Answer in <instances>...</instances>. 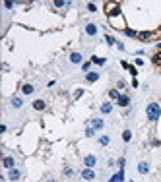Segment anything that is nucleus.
<instances>
[{"mask_svg": "<svg viewBox=\"0 0 161 182\" xmlns=\"http://www.w3.org/2000/svg\"><path fill=\"white\" fill-rule=\"evenodd\" d=\"M111 110H113V105H111V103H103L101 105V113L103 114H109Z\"/></svg>", "mask_w": 161, "mask_h": 182, "instance_id": "obj_17", "label": "nucleus"}, {"mask_svg": "<svg viewBox=\"0 0 161 182\" xmlns=\"http://www.w3.org/2000/svg\"><path fill=\"white\" fill-rule=\"evenodd\" d=\"M124 33H126L128 37H138V33H136L134 29H124Z\"/></svg>", "mask_w": 161, "mask_h": 182, "instance_id": "obj_25", "label": "nucleus"}, {"mask_svg": "<svg viewBox=\"0 0 161 182\" xmlns=\"http://www.w3.org/2000/svg\"><path fill=\"white\" fill-rule=\"evenodd\" d=\"M45 107H47V103H45L43 99H37V101L33 103V109L35 110H45Z\"/></svg>", "mask_w": 161, "mask_h": 182, "instance_id": "obj_12", "label": "nucleus"}, {"mask_svg": "<svg viewBox=\"0 0 161 182\" xmlns=\"http://www.w3.org/2000/svg\"><path fill=\"white\" fill-rule=\"evenodd\" d=\"M105 12L109 16V22L115 29H126V22H124V16H122V10H121V4L118 2H107L105 4Z\"/></svg>", "mask_w": 161, "mask_h": 182, "instance_id": "obj_1", "label": "nucleus"}, {"mask_svg": "<svg viewBox=\"0 0 161 182\" xmlns=\"http://www.w3.org/2000/svg\"><path fill=\"white\" fill-rule=\"evenodd\" d=\"M85 33H88V35H97V25L95 23H88V25H85Z\"/></svg>", "mask_w": 161, "mask_h": 182, "instance_id": "obj_10", "label": "nucleus"}, {"mask_svg": "<svg viewBox=\"0 0 161 182\" xmlns=\"http://www.w3.org/2000/svg\"><path fill=\"white\" fill-rule=\"evenodd\" d=\"M117 163H118V167H121V169H124V165H126V161H124V159H122V157H121V159H118V161H117Z\"/></svg>", "mask_w": 161, "mask_h": 182, "instance_id": "obj_30", "label": "nucleus"}, {"mask_svg": "<svg viewBox=\"0 0 161 182\" xmlns=\"http://www.w3.org/2000/svg\"><path fill=\"white\" fill-rule=\"evenodd\" d=\"M109 182H124V171L121 169V171H118L115 176H111V178H109Z\"/></svg>", "mask_w": 161, "mask_h": 182, "instance_id": "obj_8", "label": "nucleus"}, {"mask_svg": "<svg viewBox=\"0 0 161 182\" xmlns=\"http://www.w3.org/2000/svg\"><path fill=\"white\" fill-rule=\"evenodd\" d=\"M2 165H4V169H14L16 167V161H14V157H4V161H2Z\"/></svg>", "mask_w": 161, "mask_h": 182, "instance_id": "obj_7", "label": "nucleus"}, {"mask_svg": "<svg viewBox=\"0 0 161 182\" xmlns=\"http://www.w3.org/2000/svg\"><path fill=\"white\" fill-rule=\"evenodd\" d=\"M19 171L18 169H10V171H8V180H12V182H16V180H19Z\"/></svg>", "mask_w": 161, "mask_h": 182, "instance_id": "obj_6", "label": "nucleus"}, {"mask_svg": "<svg viewBox=\"0 0 161 182\" xmlns=\"http://www.w3.org/2000/svg\"><path fill=\"white\" fill-rule=\"evenodd\" d=\"M52 6H55V8H64V6H70V2H60V0H58V2H55Z\"/></svg>", "mask_w": 161, "mask_h": 182, "instance_id": "obj_24", "label": "nucleus"}, {"mask_svg": "<svg viewBox=\"0 0 161 182\" xmlns=\"http://www.w3.org/2000/svg\"><path fill=\"white\" fill-rule=\"evenodd\" d=\"M64 175H66V176H72L74 171H72V169H64Z\"/></svg>", "mask_w": 161, "mask_h": 182, "instance_id": "obj_32", "label": "nucleus"}, {"mask_svg": "<svg viewBox=\"0 0 161 182\" xmlns=\"http://www.w3.org/2000/svg\"><path fill=\"white\" fill-rule=\"evenodd\" d=\"M138 172H140V175H148V172H150V165H148L146 161L138 163Z\"/></svg>", "mask_w": 161, "mask_h": 182, "instance_id": "obj_9", "label": "nucleus"}, {"mask_svg": "<svg viewBox=\"0 0 161 182\" xmlns=\"http://www.w3.org/2000/svg\"><path fill=\"white\" fill-rule=\"evenodd\" d=\"M105 41H107V43H109V45H117V41H115V39H113V37H111V35H105Z\"/></svg>", "mask_w": 161, "mask_h": 182, "instance_id": "obj_26", "label": "nucleus"}, {"mask_svg": "<svg viewBox=\"0 0 161 182\" xmlns=\"http://www.w3.org/2000/svg\"><path fill=\"white\" fill-rule=\"evenodd\" d=\"M82 178H84V180H93V178H95L93 169H84V171H82Z\"/></svg>", "mask_w": 161, "mask_h": 182, "instance_id": "obj_5", "label": "nucleus"}, {"mask_svg": "<svg viewBox=\"0 0 161 182\" xmlns=\"http://www.w3.org/2000/svg\"><path fill=\"white\" fill-rule=\"evenodd\" d=\"M154 64H159V66H161V51L154 54Z\"/></svg>", "mask_w": 161, "mask_h": 182, "instance_id": "obj_23", "label": "nucleus"}, {"mask_svg": "<svg viewBox=\"0 0 161 182\" xmlns=\"http://www.w3.org/2000/svg\"><path fill=\"white\" fill-rule=\"evenodd\" d=\"M121 66H122V68H126V70L130 68V64H128V62H126V60H122V62H121Z\"/></svg>", "mask_w": 161, "mask_h": 182, "instance_id": "obj_34", "label": "nucleus"}, {"mask_svg": "<svg viewBox=\"0 0 161 182\" xmlns=\"http://www.w3.org/2000/svg\"><path fill=\"white\" fill-rule=\"evenodd\" d=\"M84 165H85V169H93V167L97 165V157H95V155H88V157L84 159Z\"/></svg>", "mask_w": 161, "mask_h": 182, "instance_id": "obj_4", "label": "nucleus"}, {"mask_svg": "<svg viewBox=\"0 0 161 182\" xmlns=\"http://www.w3.org/2000/svg\"><path fill=\"white\" fill-rule=\"evenodd\" d=\"M128 70H130V74H132V76H134V78H136V76H138V72H136V68H134V66H130V68H128Z\"/></svg>", "mask_w": 161, "mask_h": 182, "instance_id": "obj_33", "label": "nucleus"}, {"mask_svg": "<svg viewBox=\"0 0 161 182\" xmlns=\"http://www.w3.org/2000/svg\"><path fill=\"white\" fill-rule=\"evenodd\" d=\"M70 62H72V64H80L82 62V54L80 52H72V54H70Z\"/></svg>", "mask_w": 161, "mask_h": 182, "instance_id": "obj_15", "label": "nucleus"}, {"mask_svg": "<svg viewBox=\"0 0 161 182\" xmlns=\"http://www.w3.org/2000/svg\"><path fill=\"white\" fill-rule=\"evenodd\" d=\"M49 182H55V180H49Z\"/></svg>", "mask_w": 161, "mask_h": 182, "instance_id": "obj_35", "label": "nucleus"}, {"mask_svg": "<svg viewBox=\"0 0 161 182\" xmlns=\"http://www.w3.org/2000/svg\"><path fill=\"white\" fill-rule=\"evenodd\" d=\"M22 91H23V95H31L33 91H35V87H33L31 84H25V85L22 87Z\"/></svg>", "mask_w": 161, "mask_h": 182, "instance_id": "obj_18", "label": "nucleus"}, {"mask_svg": "<svg viewBox=\"0 0 161 182\" xmlns=\"http://www.w3.org/2000/svg\"><path fill=\"white\" fill-rule=\"evenodd\" d=\"M91 62H95V64H99V66H103L105 64V58H103V56H91Z\"/></svg>", "mask_w": 161, "mask_h": 182, "instance_id": "obj_20", "label": "nucleus"}, {"mask_svg": "<svg viewBox=\"0 0 161 182\" xmlns=\"http://www.w3.org/2000/svg\"><path fill=\"white\" fill-rule=\"evenodd\" d=\"M82 95H84V89H78V91H76V93H74V97H76V99H78V97H82Z\"/></svg>", "mask_w": 161, "mask_h": 182, "instance_id": "obj_31", "label": "nucleus"}, {"mask_svg": "<svg viewBox=\"0 0 161 182\" xmlns=\"http://www.w3.org/2000/svg\"><path fill=\"white\" fill-rule=\"evenodd\" d=\"M85 136H95V130H93V128H88V130H85Z\"/></svg>", "mask_w": 161, "mask_h": 182, "instance_id": "obj_29", "label": "nucleus"}, {"mask_svg": "<svg viewBox=\"0 0 161 182\" xmlns=\"http://www.w3.org/2000/svg\"><path fill=\"white\" fill-rule=\"evenodd\" d=\"M155 37H159L157 31H140L138 33V39L140 41H151V39H155Z\"/></svg>", "mask_w": 161, "mask_h": 182, "instance_id": "obj_3", "label": "nucleus"}, {"mask_svg": "<svg viewBox=\"0 0 161 182\" xmlns=\"http://www.w3.org/2000/svg\"><path fill=\"white\" fill-rule=\"evenodd\" d=\"M118 107H128L130 105V97H128V95H121V99H118Z\"/></svg>", "mask_w": 161, "mask_h": 182, "instance_id": "obj_13", "label": "nucleus"}, {"mask_svg": "<svg viewBox=\"0 0 161 182\" xmlns=\"http://www.w3.org/2000/svg\"><path fill=\"white\" fill-rule=\"evenodd\" d=\"M85 80H88V81H97L99 80V74L97 72H88V74H85Z\"/></svg>", "mask_w": 161, "mask_h": 182, "instance_id": "obj_16", "label": "nucleus"}, {"mask_svg": "<svg viewBox=\"0 0 161 182\" xmlns=\"http://www.w3.org/2000/svg\"><path fill=\"white\" fill-rule=\"evenodd\" d=\"M12 107H14V109H22L23 107L22 97H12Z\"/></svg>", "mask_w": 161, "mask_h": 182, "instance_id": "obj_14", "label": "nucleus"}, {"mask_svg": "<svg viewBox=\"0 0 161 182\" xmlns=\"http://www.w3.org/2000/svg\"><path fill=\"white\" fill-rule=\"evenodd\" d=\"M146 114H148V120H150V122L159 120L161 105H159V103H150V105H148V109H146Z\"/></svg>", "mask_w": 161, "mask_h": 182, "instance_id": "obj_2", "label": "nucleus"}, {"mask_svg": "<svg viewBox=\"0 0 161 182\" xmlns=\"http://www.w3.org/2000/svg\"><path fill=\"white\" fill-rule=\"evenodd\" d=\"M88 10H89V12H97V6H95L93 2H89V4H88Z\"/></svg>", "mask_w": 161, "mask_h": 182, "instance_id": "obj_27", "label": "nucleus"}, {"mask_svg": "<svg viewBox=\"0 0 161 182\" xmlns=\"http://www.w3.org/2000/svg\"><path fill=\"white\" fill-rule=\"evenodd\" d=\"M122 139H124V142H130V139H132V132L124 130V132H122Z\"/></svg>", "mask_w": 161, "mask_h": 182, "instance_id": "obj_22", "label": "nucleus"}, {"mask_svg": "<svg viewBox=\"0 0 161 182\" xmlns=\"http://www.w3.org/2000/svg\"><path fill=\"white\" fill-rule=\"evenodd\" d=\"M109 97L115 99V101H118V99H121V93H118L117 89H109Z\"/></svg>", "mask_w": 161, "mask_h": 182, "instance_id": "obj_19", "label": "nucleus"}, {"mask_svg": "<svg viewBox=\"0 0 161 182\" xmlns=\"http://www.w3.org/2000/svg\"><path fill=\"white\" fill-rule=\"evenodd\" d=\"M4 8H6V10H12V8H14V2H4Z\"/></svg>", "mask_w": 161, "mask_h": 182, "instance_id": "obj_28", "label": "nucleus"}, {"mask_svg": "<svg viewBox=\"0 0 161 182\" xmlns=\"http://www.w3.org/2000/svg\"><path fill=\"white\" fill-rule=\"evenodd\" d=\"M103 126H105V122H103L101 118H93V120H91V128H93V130H101Z\"/></svg>", "mask_w": 161, "mask_h": 182, "instance_id": "obj_11", "label": "nucleus"}, {"mask_svg": "<svg viewBox=\"0 0 161 182\" xmlns=\"http://www.w3.org/2000/svg\"><path fill=\"white\" fill-rule=\"evenodd\" d=\"M109 142H111L109 136H99V143H101V145H109Z\"/></svg>", "mask_w": 161, "mask_h": 182, "instance_id": "obj_21", "label": "nucleus"}]
</instances>
